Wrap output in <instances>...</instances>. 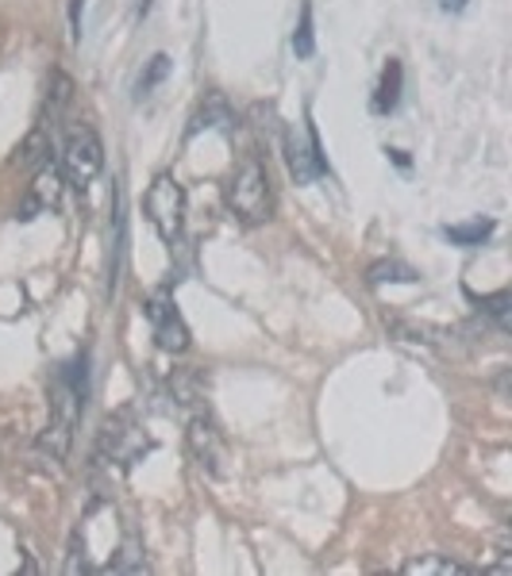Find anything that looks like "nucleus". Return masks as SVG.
Here are the masks:
<instances>
[{
  "label": "nucleus",
  "mask_w": 512,
  "mask_h": 576,
  "mask_svg": "<svg viewBox=\"0 0 512 576\" xmlns=\"http://www.w3.org/2000/svg\"><path fill=\"white\" fill-rule=\"evenodd\" d=\"M224 204L247 227H259L274 216V185H270V170L259 154L239 158V165L228 173V181H224Z\"/></svg>",
  "instance_id": "1"
},
{
  "label": "nucleus",
  "mask_w": 512,
  "mask_h": 576,
  "mask_svg": "<svg viewBox=\"0 0 512 576\" xmlns=\"http://www.w3.org/2000/svg\"><path fill=\"white\" fill-rule=\"evenodd\" d=\"M101 170H104L101 135H96L89 124L70 127L66 139H62V177H66V185L78 188V193H89L93 181L101 177Z\"/></svg>",
  "instance_id": "2"
},
{
  "label": "nucleus",
  "mask_w": 512,
  "mask_h": 576,
  "mask_svg": "<svg viewBox=\"0 0 512 576\" xmlns=\"http://www.w3.org/2000/svg\"><path fill=\"white\" fill-rule=\"evenodd\" d=\"M185 188L174 173H158L147 188V219L155 223L158 239L174 246L185 231Z\"/></svg>",
  "instance_id": "3"
},
{
  "label": "nucleus",
  "mask_w": 512,
  "mask_h": 576,
  "mask_svg": "<svg viewBox=\"0 0 512 576\" xmlns=\"http://www.w3.org/2000/svg\"><path fill=\"white\" fill-rule=\"evenodd\" d=\"M150 450V438L143 435V427L132 419V412H120L104 423L101 438H96V461L101 465H116V469H127Z\"/></svg>",
  "instance_id": "4"
},
{
  "label": "nucleus",
  "mask_w": 512,
  "mask_h": 576,
  "mask_svg": "<svg viewBox=\"0 0 512 576\" xmlns=\"http://www.w3.org/2000/svg\"><path fill=\"white\" fill-rule=\"evenodd\" d=\"M143 312H147V323H150V331H155V343L162 346L166 354L190 350V327H185V320H182V312H178L174 292H170V288L150 292V300H147Z\"/></svg>",
  "instance_id": "5"
},
{
  "label": "nucleus",
  "mask_w": 512,
  "mask_h": 576,
  "mask_svg": "<svg viewBox=\"0 0 512 576\" xmlns=\"http://www.w3.org/2000/svg\"><path fill=\"white\" fill-rule=\"evenodd\" d=\"M185 442H190V458L197 461L208 476L224 473V458H228V450H224V435L205 412H197L190 419V435H185Z\"/></svg>",
  "instance_id": "6"
},
{
  "label": "nucleus",
  "mask_w": 512,
  "mask_h": 576,
  "mask_svg": "<svg viewBox=\"0 0 512 576\" xmlns=\"http://www.w3.org/2000/svg\"><path fill=\"white\" fill-rule=\"evenodd\" d=\"M285 162H289V173L297 185H312L316 177L328 173V162L320 154V139H316V127H308V139L300 142L297 135H285Z\"/></svg>",
  "instance_id": "7"
},
{
  "label": "nucleus",
  "mask_w": 512,
  "mask_h": 576,
  "mask_svg": "<svg viewBox=\"0 0 512 576\" xmlns=\"http://www.w3.org/2000/svg\"><path fill=\"white\" fill-rule=\"evenodd\" d=\"M62 170H58L55 162H47V165H39L35 170V181L27 185V200H24V208H20V219H35L39 211H50V208H58V200H62Z\"/></svg>",
  "instance_id": "8"
},
{
  "label": "nucleus",
  "mask_w": 512,
  "mask_h": 576,
  "mask_svg": "<svg viewBox=\"0 0 512 576\" xmlns=\"http://www.w3.org/2000/svg\"><path fill=\"white\" fill-rule=\"evenodd\" d=\"M405 576H478V568L447 557V553H424V557L405 561Z\"/></svg>",
  "instance_id": "9"
},
{
  "label": "nucleus",
  "mask_w": 512,
  "mask_h": 576,
  "mask_svg": "<svg viewBox=\"0 0 512 576\" xmlns=\"http://www.w3.org/2000/svg\"><path fill=\"white\" fill-rule=\"evenodd\" d=\"M401 81H405L401 62H397V58H389L386 70H382L378 89H374V112H378V116H389V112L401 104Z\"/></svg>",
  "instance_id": "10"
},
{
  "label": "nucleus",
  "mask_w": 512,
  "mask_h": 576,
  "mask_svg": "<svg viewBox=\"0 0 512 576\" xmlns=\"http://www.w3.org/2000/svg\"><path fill=\"white\" fill-rule=\"evenodd\" d=\"M447 242L455 246H481V242L493 234V219H474V223H455V227H443Z\"/></svg>",
  "instance_id": "11"
},
{
  "label": "nucleus",
  "mask_w": 512,
  "mask_h": 576,
  "mask_svg": "<svg viewBox=\"0 0 512 576\" xmlns=\"http://www.w3.org/2000/svg\"><path fill=\"white\" fill-rule=\"evenodd\" d=\"M20 154V165H35V170H39V165H47L50 162V139H47V131H43V127H35L32 135H27V142L24 147L16 150Z\"/></svg>",
  "instance_id": "12"
},
{
  "label": "nucleus",
  "mask_w": 512,
  "mask_h": 576,
  "mask_svg": "<svg viewBox=\"0 0 512 576\" xmlns=\"http://www.w3.org/2000/svg\"><path fill=\"white\" fill-rule=\"evenodd\" d=\"M231 124V112H228V104L220 101V96H208V104L205 108L197 112V116H193V127H190V135H197L201 127H228Z\"/></svg>",
  "instance_id": "13"
},
{
  "label": "nucleus",
  "mask_w": 512,
  "mask_h": 576,
  "mask_svg": "<svg viewBox=\"0 0 512 576\" xmlns=\"http://www.w3.org/2000/svg\"><path fill=\"white\" fill-rule=\"evenodd\" d=\"M293 50H297V58H312L316 55V32H312V4H300V24L297 32H293Z\"/></svg>",
  "instance_id": "14"
},
{
  "label": "nucleus",
  "mask_w": 512,
  "mask_h": 576,
  "mask_svg": "<svg viewBox=\"0 0 512 576\" xmlns=\"http://www.w3.org/2000/svg\"><path fill=\"white\" fill-rule=\"evenodd\" d=\"M386 280H394V285H412V280H420V273L409 269V265H401V262L371 265V285H386Z\"/></svg>",
  "instance_id": "15"
},
{
  "label": "nucleus",
  "mask_w": 512,
  "mask_h": 576,
  "mask_svg": "<svg viewBox=\"0 0 512 576\" xmlns=\"http://www.w3.org/2000/svg\"><path fill=\"white\" fill-rule=\"evenodd\" d=\"M170 66H174V62H170V55H155V58H150V62H147V70L139 73V85H135V93H139V96H147L155 85H162V81H166V73H170Z\"/></svg>",
  "instance_id": "16"
},
{
  "label": "nucleus",
  "mask_w": 512,
  "mask_h": 576,
  "mask_svg": "<svg viewBox=\"0 0 512 576\" xmlns=\"http://www.w3.org/2000/svg\"><path fill=\"white\" fill-rule=\"evenodd\" d=\"M73 96V81L66 78V73H55V89H50V116H58V112L70 104Z\"/></svg>",
  "instance_id": "17"
},
{
  "label": "nucleus",
  "mask_w": 512,
  "mask_h": 576,
  "mask_svg": "<svg viewBox=\"0 0 512 576\" xmlns=\"http://www.w3.org/2000/svg\"><path fill=\"white\" fill-rule=\"evenodd\" d=\"M481 308H486V312L493 315V320L501 323V327L509 323V292H497V297H486V300H481Z\"/></svg>",
  "instance_id": "18"
},
{
  "label": "nucleus",
  "mask_w": 512,
  "mask_h": 576,
  "mask_svg": "<svg viewBox=\"0 0 512 576\" xmlns=\"http://www.w3.org/2000/svg\"><path fill=\"white\" fill-rule=\"evenodd\" d=\"M78 12H81V0H73V35L81 39V20H78Z\"/></svg>",
  "instance_id": "19"
}]
</instances>
